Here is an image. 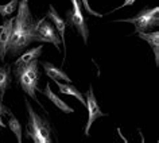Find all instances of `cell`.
Instances as JSON below:
<instances>
[{"label":"cell","instance_id":"4fadbf2b","mask_svg":"<svg viewBox=\"0 0 159 143\" xmlns=\"http://www.w3.org/2000/svg\"><path fill=\"white\" fill-rule=\"evenodd\" d=\"M55 84H57V86H58V90H59V93H62V95H69V96H73V97H75L77 100L81 103L82 105H85V99H84V95H82L80 90L75 88L74 85H71L70 82H59L58 80H55L54 81Z\"/></svg>","mask_w":159,"mask_h":143},{"label":"cell","instance_id":"ba28073f","mask_svg":"<svg viewBox=\"0 0 159 143\" xmlns=\"http://www.w3.org/2000/svg\"><path fill=\"white\" fill-rule=\"evenodd\" d=\"M14 22H15V18L12 16L10 19H6L3 22V25L0 26V61H4V57L7 51H8L10 39L14 29Z\"/></svg>","mask_w":159,"mask_h":143},{"label":"cell","instance_id":"8fae6325","mask_svg":"<svg viewBox=\"0 0 159 143\" xmlns=\"http://www.w3.org/2000/svg\"><path fill=\"white\" fill-rule=\"evenodd\" d=\"M138 37L146 41L150 45V47L154 51V57H155V63L157 66L159 65V31H154V33H136Z\"/></svg>","mask_w":159,"mask_h":143},{"label":"cell","instance_id":"9c48e42d","mask_svg":"<svg viewBox=\"0 0 159 143\" xmlns=\"http://www.w3.org/2000/svg\"><path fill=\"white\" fill-rule=\"evenodd\" d=\"M47 18H50L53 23L55 25V29L58 31V35L61 38V42H62V46L65 47V53H66V41H65V30H66V21L62 19L61 16L58 15V12L55 11V8L53 6L49 7V12H47Z\"/></svg>","mask_w":159,"mask_h":143},{"label":"cell","instance_id":"8992f818","mask_svg":"<svg viewBox=\"0 0 159 143\" xmlns=\"http://www.w3.org/2000/svg\"><path fill=\"white\" fill-rule=\"evenodd\" d=\"M35 42H45V43H53L55 49H61L62 42L59 35L55 31V27L53 23L45 21V18L37 22V37H35Z\"/></svg>","mask_w":159,"mask_h":143},{"label":"cell","instance_id":"ac0fdd59","mask_svg":"<svg viewBox=\"0 0 159 143\" xmlns=\"http://www.w3.org/2000/svg\"><path fill=\"white\" fill-rule=\"evenodd\" d=\"M81 4H82V7H84V10L86 11L88 14H90V15H93V16H98V18H102L104 15L102 14H100V12H96L92 7H90V4H89V0H81Z\"/></svg>","mask_w":159,"mask_h":143},{"label":"cell","instance_id":"6da1fadb","mask_svg":"<svg viewBox=\"0 0 159 143\" xmlns=\"http://www.w3.org/2000/svg\"><path fill=\"white\" fill-rule=\"evenodd\" d=\"M37 37V22L30 12L29 0H22L18 4V14L15 16L14 29L11 34L8 51L11 57H18L27 46L35 42Z\"/></svg>","mask_w":159,"mask_h":143},{"label":"cell","instance_id":"3957f363","mask_svg":"<svg viewBox=\"0 0 159 143\" xmlns=\"http://www.w3.org/2000/svg\"><path fill=\"white\" fill-rule=\"evenodd\" d=\"M26 101L29 111V124H27V136L31 138L35 143H51V126L45 118L39 116L31 107L30 101Z\"/></svg>","mask_w":159,"mask_h":143},{"label":"cell","instance_id":"30bf717a","mask_svg":"<svg viewBox=\"0 0 159 143\" xmlns=\"http://www.w3.org/2000/svg\"><path fill=\"white\" fill-rule=\"evenodd\" d=\"M37 90H39V92L41 93H43L45 95V96L49 99V100L53 103V104L57 107V108H59L62 111V112H66V113H71V112H74V109L71 108V107L67 104L66 101H63V100H61V99H59L57 95H55L53 90H51V88H50V84H46V89L45 90H41V89H38L37 88Z\"/></svg>","mask_w":159,"mask_h":143},{"label":"cell","instance_id":"5bb4252c","mask_svg":"<svg viewBox=\"0 0 159 143\" xmlns=\"http://www.w3.org/2000/svg\"><path fill=\"white\" fill-rule=\"evenodd\" d=\"M42 49H43V46H38V47H33V49L27 50L26 53H23L19 58H16V61H15V63H14V67L26 65V63L31 62L33 59H38L42 54Z\"/></svg>","mask_w":159,"mask_h":143},{"label":"cell","instance_id":"9a60e30c","mask_svg":"<svg viewBox=\"0 0 159 143\" xmlns=\"http://www.w3.org/2000/svg\"><path fill=\"white\" fill-rule=\"evenodd\" d=\"M11 84V67L4 65L0 67V99L3 100L7 88Z\"/></svg>","mask_w":159,"mask_h":143},{"label":"cell","instance_id":"7a4b0ae2","mask_svg":"<svg viewBox=\"0 0 159 143\" xmlns=\"http://www.w3.org/2000/svg\"><path fill=\"white\" fill-rule=\"evenodd\" d=\"M14 73L18 78V82L22 86L23 92L26 95H29L37 104H39L42 107L41 101H39L38 97H37L38 81H39V76H41L39 69H38V59H33L31 62L26 63V65H22V66H15Z\"/></svg>","mask_w":159,"mask_h":143},{"label":"cell","instance_id":"d6986e66","mask_svg":"<svg viewBox=\"0 0 159 143\" xmlns=\"http://www.w3.org/2000/svg\"><path fill=\"white\" fill-rule=\"evenodd\" d=\"M10 113H11L10 108H7V107L3 104V100L0 99V127H2V128H6V124L3 123L2 116H3V115H10Z\"/></svg>","mask_w":159,"mask_h":143},{"label":"cell","instance_id":"e0dca14e","mask_svg":"<svg viewBox=\"0 0 159 143\" xmlns=\"http://www.w3.org/2000/svg\"><path fill=\"white\" fill-rule=\"evenodd\" d=\"M18 4H19V0H11L7 4H0V15L3 18L14 15V12L18 10Z\"/></svg>","mask_w":159,"mask_h":143},{"label":"cell","instance_id":"277c9868","mask_svg":"<svg viewBox=\"0 0 159 143\" xmlns=\"http://www.w3.org/2000/svg\"><path fill=\"white\" fill-rule=\"evenodd\" d=\"M159 8H144L142 10L135 18H127V19H116L115 22H125L132 23L135 26V33H146V31L152 30V27H158L159 25V16H158Z\"/></svg>","mask_w":159,"mask_h":143},{"label":"cell","instance_id":"5b68a950","mask_svg":"<svg viewBox=\"0 0 159 143\" xmlns=\"http://www.w3.org/2000/svg\"><path fill=\"white\" fill-rule=\"evenodd\" d=\"M70 3H71V8L69 11H66L67 22L77 29L80 35L84 39V43H88L89 30H88L85 16H84V14H82V4L80 0H70Z\"/></svg>","mask_w":159,"mask_h":143},{"label":"cell","instance_id":"ffe728a7","mask_svg":"<svg viewBox=\"0 0 159 143\" xmlns=\"http://www.w3.org/2000/svg\"><path fill=\"white\" fill-rule=\"evenodd\" d=\"M138 0H124V3L120 6V7H117L116 10H119V8H123V7H128V6H132V4H135Z\"/></svg>","mask_w":159,"mask_h":143},{"label":"cell","instance_id":"7c38bea8","mask_svg":"<svg viewBox=\"0 0 159 143\" xmlns=\"http://www.w3.org/2000/svg\"><path fill=\"white\" fill-rule=\"evenodd\" d=\"M42 66H43V69H45V74L49 78H51L53 81L55 80H63L65 82H70V77L67 76V74L63 72L62 69H59V67L57 66H54L53 63H50V62H42Z\"/></svg>","mask_w":159,"mask_h":143},{"label":"cell","instance_id":"2e32d148","mask_svg":"<svg viewBox=\"0 0 159 143\" xmlns=\"http://www.w3.org/2000/svg\"><path fill=\"white\" fill-rule=\"evenodd\" d=\"M8 118H10V120H8V127H10V130L15 134V136H16L18 142L22 143V141H23V138H22L23 128H22L20 122H19L18 119H16V116H15V115H12V113H10Z\"/></svg>","mask_w":159,"mask_h":143},{"label":"cell","instance_id":"52a82bcc","mask_svg":"<svg viewBox=\"0 0 159 143\" xmlns=\"http://www.w3.org/2000/svg\"><path fill=\"white\" fill-rule=\"evenodd\" d=\"M85 107H86V109H88V123H86V126H85V135L88 136L89 130H90V127H92L93 122L97 120L98 118L107 116V113L102 112L100 109V107H98L97 99L93 92V86H90L89 90L85 93Z\"/></svg>","mask_w":159,"mask_h":143}]
</instances>
